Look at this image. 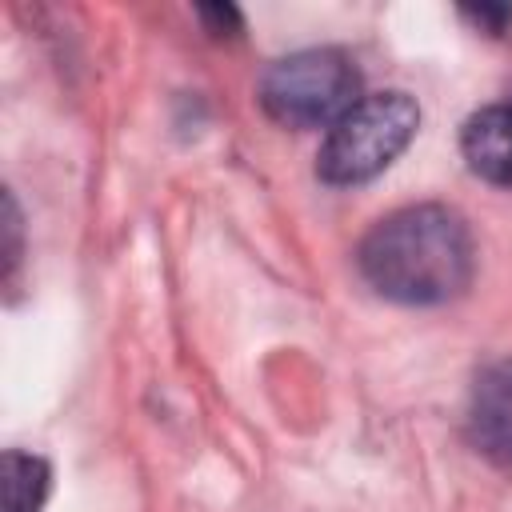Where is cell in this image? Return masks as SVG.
Here are the masks:
<instances>
[{"label":"cell","instance_id":"cell-1","mask_svg":"<svg viewBox=\"0 0 512 512\" xmlns=\"http://www.w3.org/2000/svg\"><path fill=\"white\" fill-rule=\"evenodd\" d=\"M356 264L384 300L428 308L468 288L476 244L456 208L412 204L372 224V232L360 240Z\"/></svg>","mask_w":512,"mask_h":512},{"label":"cell","instance_id":"cell-2","mask_svg":"<svg viewBox=\"0 0 512 512\" xmlns=\"http://www.w3.org/2000/svg\"><path fill=\"white\" fill-rule=\"evenodd\" d=\"M416 128L420 108L408 92H368L328 128L316 156V176L332 188L368 184L412 144Z\"/></svg>","mask_w":512,"mask_h":512},{"label":"cell","instance_id":"cell-3","mask_svg":"<svg viewBox=\"0 0 512 512\" xmlns=\"http://www.w3.org/2000/svg\"><path fill=\"white\" fill-rule=\"evenodd\" d=\"M256 100L284 128H332L360 100V72L340 48H300L264 68Z\"/></svg>","mask_w":512,"mask_h":512},{"label":"cell","instance_id":"cell-4","mask_svg":"<svg viewBox=\"0 0 512 512\" xmlns=\"http://www.w3.org/2000/svg\"><path fill=\"white\" fill-rule=\"evenodd\" d=\"M468 440L484 460L512 468V356L480 368L468 396Z\"/></svg>","mask_w":512,"mask_h":512},{"label":"cell","instance_id":"cell-5","mask_svg":"<svg viewBox=\"0 0 512 512\" xmlns=\"http://www.w3.org/2000/svg\"><path fill=\"white\" fill-rule=\"evenodd\" d=\"M460 152L480 180L512 188V100L472 112L460 128Z\"/></svg>","mask_w":512,"mask_h":512},{"label":"cell","instance_id":"cell-6","mask_svg":"<svg viewBox=\"0 0 512 512\" xmlns=\"http://www.w3.org/2000/svg\"><path fill=\"white\" fill-rule=\"evenodd\" d=\"M52 488V468L36 452L8 448L0 460V492H4V512H40Z\"/></svg>","mask_w":512,"mask_h":512},{"label":"cell","instance_id":"cell-7","mask_svg":"<svg viewBox=\"0 0 512 512\" xmlns=\"http://www.w3.org/2000/svg\"><path fill=\"white\" fill-rule=\"evenodd\" d=\"M196 16L204 20V28H208L212 36H236V32L244 28V20H240V12H236L232 4H200Z\"/></svg>","mask_w":512,"mask_h":512},{"label":"cell","instance_id":"cell-8","mask_svg":"<svg viewBox=\"0 0 512 512\" xmlns=\"http://www.w3.org/2000/svg\"><path fill=\"white\" fill-rule=\"evenodd\" d=\"M460 12H464L476 28H484V32H504V28L512 24V8H508V4H480V8H476V4H464Z\"/></svg>","mask_w":512,"mask_h":512},{"label":"cell","instance_id":"cell-9","mask_svg":"<svg viewBox=\"0 0 512 512\" xmlns=\"http://www.w3.org/2000/svg\"><path fill=\"white\" fill-rule=\"evenodd\" d=\"M4 232H8L4 268H8V276H12V272H16V264H20V212H16V200H12V192L4 196Z\"/></svg>","mask_w":512,"mask_h":512}]
</instances>
